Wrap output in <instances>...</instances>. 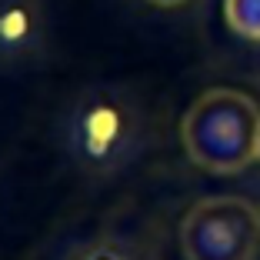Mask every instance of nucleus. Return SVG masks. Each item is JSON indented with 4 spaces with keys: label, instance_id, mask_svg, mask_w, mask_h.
<instances>
[{
    "label": "nucleus",
    "instance_id": "nucleus-1",
    "mask_svg": "<svg viewBox=\"0 0 260 260\" xmlns=\"http://www.w3.org/2000/svg\"><path fill=\"white\" fill-rule=\"evenodd\" d=\"M257 100L234 87L204 90L180 120V144L207 174H240L257 160Z\"/></svg>",
    "mask_w": 260,
    "mask_h": 260
},
{
    "label": "nucleus",
    "instance_id": "nucleus-2",
    "mask_svg": "<svg viewBox=\"0 0 260 260\" xmlns=\"http://www.w3.org/2000/svg\"><path fill=\"white\" fill-rule=\"evenodd\" d=\"M67 147L77 167L90 174H114L127 167L140 147L137 107L110 87L87 90L70 110Z\"/></svg>",
    "mask_w": 260,
    "mask_h": 260
},
{
    "label": "nucleus",
    "instance_id": "nucleus-3",
    "mask_svg": "<svg viewBox=\"0 0 260 260\" xmlns=\"http://www.w3.org/2000/svg\"><path fill=\"white\" fill-rule=\"evenodd\" d=\"M184 260H257L260 210L244 197H204L180 220Z\"/></svg>",
    "mask_w": 260,
    "mask_h": 260
},
{
    "label": "nucleus",
    "instance_id": "nucleus-4",
    "mask_svg": "<svg viewBox=\"0 0 260 260\" xmlns=\"http://www.w3.org/2000/svg\"><path fill=\"white\" fill-rule=\"evenodd\" d=\"M44 44V10L37 0H0V57L23 60Z\"/></svg>",
    "mask_w": 260,
    "mask_h": 260
},
{
    "label": "nucleus",
    "instance_id": "nucleus-5",
    "mask_svg": "<svg viewBox=\"0 0 260 260\" xmlns=\"http://www.w3.org/2000/svg\"><path fill=\"white\" fill-rule=\"evenodd\" d=\"M223 20L240 40L260 44V0H223Z\"/></svg>",
    "mask_w": 260,
    "mask_h": 260
},
{
    "label": "nucleus",
    "instance_id": "nucleus-6",
    "mask_svg": "<svg viewBox=\"0 0 260 260\" xmlns=\"http://www.w3.org/2000/svg\"><path fill=\"white\" fill-rule=\"evenodd\" d=\"M80 260H127L117 247H110V244H100V247H93V250H87Z\"/></svg>",
    "mask_w": 260,
    "mask_h": 260
},
{
    "label": "nucleus",
    "instance_id": "nucleus-7",
    "mask_svg": "<svg viewBox=\"0 0 260 260\" xmlns=\"http://www.w3.org/2000/svg\"><path fill=\"white\" fill-rule=\"evenodd\" d=\"M147 4H153V7H184L187 0H147Z\"/></svg>",
    "mask_w": 260,
    "mask_h": 260
},
{
    "label": "nucleus",
    "instance_id": "nucleus-8",
    "mask_svg": "<svg viewBox=\"0 0 260 260\" xmlns=\"http://www.w3.org/2000/svg\"><path fill=\"white\" fill-rule=\"evenodd\" d=\"M257 160H260V127H257Z\"/></svg>",
    "mask_w": 260,
    "mask_h": 260
}]
</instances>
